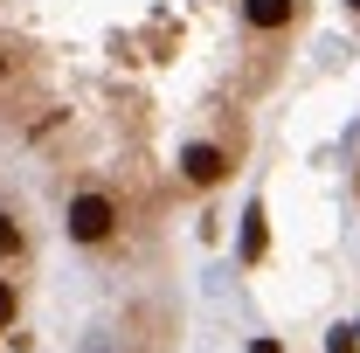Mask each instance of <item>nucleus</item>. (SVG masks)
<instances>
[{
	"label": "nucleus",
	"instance_id": "f03ea898",
	"mask_svg": "<svg viewBox=\"0 0 360 353\" xmlns=\"http://www.w3.org/2000/svg\"><path fill=\"white\" fill-rule=\"evenodd\" d=\"M35 298H42V243H35V222H28V194L0 167V353L28 347Z\"/></svg>",
	"mask_w": 360,
	"mask_h": 353
},
{
	"label": "nucleus",
	"instance_id": "f257e3e1",
	"mask_svg": "<svg viewBox=\"0 0 360 353\" xmlns=\"http://www.w3.org/2000/svg\"><path fill=\"white\" fill-rule=\"evenodd\" d=\"M319 0H0V153L97 250H146L250 167Z\"/></svg>",
	"mask_w": 360,
	"mask_h": 353
},
{
	"label": "nucleus",
	"instance_id": "7ed1b4c3",
	"mask_svg": "<svg viewBox=\"0 0 360 353\" xmlns=\"http://www.w3.org/2000/svg\"><path fill=\"white\" fill-rule=\"evenodd\" d=\"M347 14H354V28H360V0H347Z\"/></svg>",
	"mask_w": 360,
	"mask_h": 353
}]
</instances>
